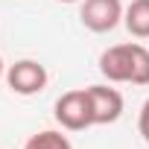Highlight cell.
Segmentation results:
<instances>
[{"mask_svg": "<svg viewBox=\"0 0 149 149\" xmlns=\"http://www.w3.org/2000/svg\"><path fill=\"white\" fill-rule=\"evenodd\" d=\"M137 132H140V137L149 143V100L140 105V114H137Z\"/></svg>", "mask_w": 149, "mask_h": 149, "instance_id": "8", "label": "cell"}, {"mask_svg": "<svg viewBox=\"0 0 149 149\" xmlns=\"http://www.w3.org/2000/svg\"><path fill=\"white\" fill-rule=\"evenodd\" d=\"M123 3L120 0H82L79 6V21L85 29L102 35L117 29V24H123Z\"/></svg>", "mask_w": 149, "mask_h": 149, "instance_id": "4", "label": "cell"}, {"mask_svg": "<svg viewBox=\"0 0 149 149\" xmlns=\"http://www.w3.org/2000/svg\"><path fill=\"white\" fill-rule=\"evenodd\" d=\"M24 149H73V143L67 134H61L56 129H44V132H35L24 143Z\"/></svg>", "mask_w": 149, "mask_h": 149, "instance_id": "7", "label": "cell"}, {"mask_svg": "<svg viewBox=\"0 0 149 149\" xmlns=\"http://www.w3.org/2000/svg\"><path fill=\"white\" fill-rule=\"evenodd\" d=\"M88 100H91V117L94 126H108L123 117V94L108 85H88Z\"/></svg>", "mask_w": 149, "mask_h": 149, "instance_id": "5", "label": "cell"}, {"mask_svg": "<svg viewBox=\"0 0 149 149\" xmlns=\"http://www.w3.org/2000/svg\"><path fill=\"white\" fill-rule=\"evenodd\" d=\"M53 117L67 132H85V129H91L94 126V117H91L88 88H76V91L61 94L56 100V105H53Z\"/></svg>", "mask_w": 149, "mask_h": 149, "instance_id": "2", "label": "cell"}, {"mask_svg": "<svg viewBox=\"0 0 149 149\" xmlns=\"http://www.w3.org/2000/svg\"><path fill=\"white\" fill-rule=\"evenodd\" d=\"M58 3H82V0H58Z\"/></svg>", "mask_w": 149, "mask_h": 149, "instance_id": "10", "label": "cell"}, {"mask_svg": "<svg viewBox=\"0 0 149 149\" xmlns=\"http://www.w3.org/2000/svg\"><path fill=\"white\" fill-rule=\"evenodd\" d=\"M6 76V64H3V56H0V79Z\"/></svg>", "mask_w": 149, "mask_h": 149, "instance_id": "9", "label": "cell"}, {"mask_svg": "<svg viewBox=\"0 0 149 149\" xmlns=\"http://www.w3.org/2000/svg\"><path fill=\"white\" fill-rule=\"evenodd\" d=\"M100 73L108 82L149 85V50L143 44H114L100 56Z\"/></svg>", "mask_w": 149, "mask_h": 149, "instance_id": "1", "label": "cell"}, {"mask_svg": "<svg viewBox=\"0 0 149 149\" xmlns=\"http://www.w3.org/2000/svg\"><path fill=\"white\" fill-rule=\"evenodd\" d=\"M123 24L134 38H149V0H132L123 12Z\"/></svg>", "mask_w": 149, "mask_h": 149, "instance_id": "6", "label": "cell"}, {"mask_svg": "<svg viewBox=\"0 0 149 149\" xmlns=\"http://www.w3.org/2000/svg\"><path fill=\"white\" fill-rule=\"evenodd\" d=\"M3 79H6V85H9L12 94H18V97H35V94H41L47 88L50 73H47V67L41 61L21 58V61H15V64L6 67V76Z\"/></svg>", "mask_w": 149, "mask_h": 149, "instance_id": "3", "label": "cell"}]
</instances>
